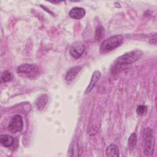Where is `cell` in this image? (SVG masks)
<instances>
[{"label": "cell", "instance_id": "1", "mask_svg": "<svg viewBox=\"0 0 157 157\" xmlns=\"http://www.w3.org/2000/svg\"><path fill=\"white\" fill-rule=\"evenodd\" d=\"M142 55V52L139 50L129 52L117 58L114 62V66L117 69L122 66L133 63L138 60Z\"/></svg>", "mask_w": 157, "mask_h": 157}, {"label": "cell", "instance_id": "2", "mask_svg": "<svg viewBox=\"0 0 157 157\" xmlns=\"http://www.w3.org/2000/svg\"><path fill=\"white\" fill-rule=\"evenodd\" d=\"M123 37L121 35H115L109 37L102 42L100 46V53H106L112 51L121 45Z\"/></svg>", "mask_w": 157, "mask_h": 157}, {"label": "cell", "instance_id": "3", "mask_svg": "<svg viewBox=\"0 0 157 157\" xmlns=\"http://www.w3.org/2000/svg\"><path fill=\"white\" fill-rule=\"evenodd\" d=\"M155 138L152 129L147 128L144 131V151L145 156H150L154 151Z\"/></svg>", "mask_w": 157, "mask_h": 157}, {"label": "cell", "instance_id": "4", "mask_svg": "<svg viewBox=\"0 0 157 157\" xmlns=\"http://www.w3.org/2000/svg\"><path fill=\"white\" fill-rule=\"evenodd\" d=\"M17 73L21 77L33 79L39 75V68L35 64L26 63L17 67Z\"/></svg>", "mask_w": 157, "mask_h": 157}, {"label": "cell", "instance_id": "5", "mask_svg": "<svg viewBox=\"0 0 157 157\" xmlns=\"http://www.w3.org/2000/svg\"><path fill=\"white\" fill-rule=\"evenodd\" d=\"M23 126V118L20 115H15L11 118L8 126L9 131L12 133L21 131Z\"/></svg>", "mask_w": 157, "mask_h": 157}, {"label": "cell", "instance_id": "6", "mask_svg": "<svg viewBox=\"0 0 157 157\" xmlns=\"http://www.w3.org/2000/svg\"><path fill=\"white\" fill-rule=\"evenodd\" d=\"M85 50V46L84 44L80 42H75L72 44L69 52L73 58L78 59L82 55Z\"/></svg>", "mask_w": 157, "mask_h": 157}, {"label": "cell", "instance_id": "7", "mask_svg": "<svg viewBox=\"0 0 157 157\" xmlns=\"http://www.w3.org/2000/svg\"><path fill=\"white\" fill-rule=\"evenodd\" d=\"M81 69L82 67L79 66H76L70 68L67 71L65 76V80L66 81V82L68 83H71L76 77V76L80 72Z\"/></svg>", "mask_w": 157, "mask_h": 157}, {"label": "cell", "instance_id": "8", "mask_svg": "<svg viewBox=\"0 0 157 157\" xmlns=\"http://www.w3.org/2000/svg\"><path fill=\"white\" fill-rule=\"evenodd\" d=\"M85 13L86 12L84 9L82 7H75L70 10L69 15L71 18L78 20L82 18L85 15Z\"/></svg>", "mask_w": 157, "mask_h": 157}, {"label": "cell", "instance_id": "9", "mask_svg": "<svg viewBox=\"0 0 157 157\" xmlns=\"http://www.w3.org/2000/svg\"><path fill=\"white\" fill-rule=\"evenodd\" d=\"M100 77H101V73L99 71H96L93 72L91 78V80L90 82V83H89L88 86H87V88L85 91V93H88L92 90V89L96 85L97 82L99 80Z\"/></svg>", "mask_w": 157, "mask_h": 157}, {"label": "cell", "instance_id": "10", "mask_svg": "<svg viewBox=\"0 0 157 157\" xmlns=\"http://www.w3.org/2000/svg\"><path fill=\"white\" fill-rule=\"evenodd\" d=\"M48 101V96L46 94H41L38 97L36 101V105L39 110H42L44 109Z\"/></svg>", "mask_w": 157, "mask_h": 157}, {"label": "cell", "instance_id": "11", "mask_svg": "<svg viewBox=\"0 0 157 157\" xmlns=\"http://www.w3.org/2000/svg\"><path fill=\"white\" fill-rule=\"evenodd\" d=\"M0 142L4 147H9L13 144L14 139L9 134H1L0 136Z\"/></svg>", "mask_w": 157, "mask_h": 157}, {"label": "cell", "instance_id": "12", "mask_svg": "<svg viewBox=\"0 0 157 157\" xmlns=\"http://www.w3.org/2000/svg\"><path fill=\"white\" fill-rule=\"evenodd\" d=\"M105 153L107 156H118L119 149L116 145L110 144L106 148Z\"/></svg>", "mask_w": 157, "mask_h": 157}, {"label": "cell", "instance_id": "13", "mask_svg": "<svg viewBox=\"0 0 157 157\" xmlns=\"http://www.w3.org/2000/svg\"><path fill=\"white\" fill-rule=\"evenodd\" d=\"M105 34L104 28L101 26H98L96 29L95 32V38L97 40H101L102 38H104Z\"/></svg>", "mask_w": 157, "mask_h": 157}, {"label": "cell", "instance_id": "14", "mask_svg": "<svg viewBox=\"0 0 157 157\" xmlns=\"http://www.w3.org/2000/svg\"><path fill=\"white\" fill-rule=\"evenodd\" d=\"M12 78H13L12 74L8 71H5L2 72L1 74V81L2 82H7L12 80Z\"/></svg>", "mask_w": 157, "mask_h": 157}, {"label": "cell", "instance_id": "15", "mask_svg": "<svg viewBox=\"0 0 157 157\" xmlns=\"http://www.w3.org/2000/svg\"><path fill=\"white\" fill-rule=\"evenodd\" d=\"M137 142V136L135 133L132 134L128 139V145L131 150H133L136 147Z\"/></svg>", "mask_w": 157, "mask_h": 157}, {"label": "cell", "instance_id": "16", "mask_svg": "<svg viewBox=\"0 0 157 157\" xmlns=\"http://www.w3.org/2000/svg\"><path fill=\"white\" fill-rule=\"evenodd\" d=\"M147 107L145 106V105H139L137 108V110H136V112H137V113L140 115V116H142L146 112H147Z\"/></svg>", "mask_w": 157, "mask_h": 157}]
</instances>
